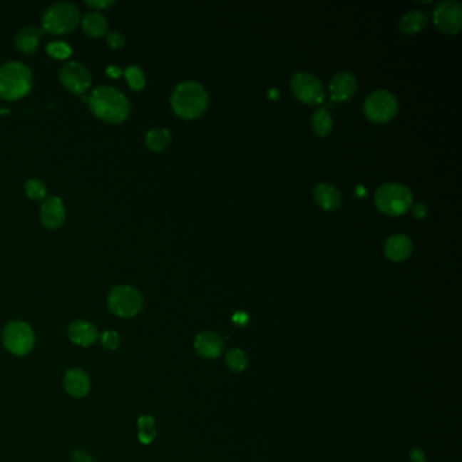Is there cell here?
<instances>
[{"instance_id":"obj_1","label":"cell","mask_w":462,"mask_h":462,"mask_svg":"<svg viewBox=\"0 0 462 462\" xmlns=\"http://www.w3.org/2000/svg\"><path fill=\"white\" fill-rule=\"evenodd\" d=\"M88 106L96 117L105 123H121L130 113V103L120 90L99 86L88 96Z\"/></svg>"},{"instance_id":"obj_2","label":"cell","mask_w":462,"mask_h":462,"mask_svg":"<svg viewBox=\"0 0 462 462\" xmlns=\"http://www.w3.org/2000/svg\"><path fill=\"white\" fill-rule=\"evenodd\" d=\"M207 103L209 98L202 84L192 81L178 84L171 96V108L183 120H194L202 115Z\"/></svg>"},{"instance_id":"obj_3","label":"cell","mask_w":462,"mask_h":462,"mask_svg":"<svg viewBox=\"0 0 462 462\" xmlns=\"http://www.w3.org/2000/svg\"><path fill=\"white\" fill-rule=\"evenodd\" d=\"M33 86V73L21 61H7L0 66V98L15 101L29 94Z\"/></svg>"},{"instance_id":"obj_4","label":"cell","mask_w":462,"mask_h":462,"mask_svg":"<svg viewBox=\"0 0 462 462\" xmlns=\"http://www.w3.org/2000/svg\"><path fill=\"white\" fill-rule=\"evenodd\" d=\"M412 192L407 186L394 182L380 186L374 195L377 209L384 215L392 217L407 213L408 209L412 206Z\"/></svg>"},{"instance_id":"obj_5","label":"cell","mask_w":462,"mask_h":462,"mask_svg":"<svg viewBox=\"0 0 462 462\" xmlns=\"http://www.w3.org/2000/svg\"><path fill=\"white\" fill-rule=\"evenodd\" d=\"M81 11L69 1H57L42 16V30L51 34H66L78 26Z\"/></svg>"},{"instance_id":"obj_6","label":"cell","mask_w":462,"mask_h":462,"mask_svg":"<svg viewBox=\"0 0 462 462\" xmlns=\"http://www.w3.org/2000/svg\"><path fill=\"white\" fill-rule=\"evenodd\" d=\"M1 342L9 353L24 356L28 355L36 344L33 327L24 320H13L3 328Z\"/></svg>"},{"instance_id":"obj_7","label":"cell","mask_w":462,"mask_h":462,"mask_svg":"<svg viewBox=\"0 0 462 462\" xmlns=\"http://www.w3.org/2000/svg\"><path fill=\"white\" fill-rule=\"evenodd\" d=\"M110 312L118 317H135L143 311L144 299L136 287L130 285H118L110 290L108 297Z\"/></svg>"},{"instance_id":"obj_8","label":"cell","mask_w":462,"mask_h":462,"mask_svg":"<svg viewBox=\"0 0 462 462\" xmlns=\"http://www.w3.org/2000/svg\"><path fill=\"white\" fill-rule=\"evenodd\" d=\"M399 103L396 96L386 90L373 91L367 96L364 105V111L370 121L376 123H386L392 121L397 114Z\"/></svg>"},{"instance_id":"obj_9","label":"cell","mask_w":462,"mask_h":462,"mask_svg":"<svg viewBox=\"0 0 462 462\" xmlns=\"http://www.w3.org/2000/svg\"><path fill=\"white\" fill-rule=\"evenodd\" d=\"M294 96L307 105H319L326 98L323 83L309 72H296L290 79Z\"/></svg>"},{"instance_id":"obj_10","label":"cell","mask_w":462,"mask_h":462,"mask_svg":"<svg viewBox=\"0 0 462 462\" xmlns=\"http://www.w3.org/2000/svg\"><path fill=\"white\" fill-rule=\"evenodd\" d=\"M435 26L446 34H458L462 28V6L457 0H445L435 7Z\"/></svg>"},{"instance_id":"obj_11","label":"cell","mask_w":462,"mask_h":462,"mask_svg":"<svg viewBox=\"0 0 462 462\" xmlns=\"http://www.w3.org/2000/svg\"><path fill=\"white\" fill-rule=\"evenodd\" d=\"M60 81L72 94L82 96L91 87L93 76L82 63L69 61L60 69Z\"/></svg>"},{"instance_id":"obj_12","label":"cell","mask_w":462,"mask_h":462,"mask_svg":"<svg viewBox=\"0 0 462 462\" xmlns=\"http://www.w3.org/2000/svg\"><path fill=\"white\" fill-rule=\"evenodd\" d=\"M224 339L213 331H201L194 338V349L205 359H217L224 353Z\"/></svg>"},{"instance_id":"obj_13","label":"cell","mask_w":462,"mask_h":462,"mask_svg":"<svg viewBox=\"0 0 462 462\" xmlns=\"http://www.w3.org/2000/svg\"><path fill=\"white\" fill-rule=\"evenodd\" d=\"M42 225L48 230H57L66 221V206L60 197L45 198L40 210Z\"/></svg>"},{"instance_id":"obj_14","label":"cell","mask_w":462,"mask_h":462,"mask_svg":"<svg viewBox=\"0 0 462 462\" xmlns=\"http://www.w3.org/2000/svg\"><path fill=\"white\" fill-rule=\"evenodd\" d=\"M356 88H358V82H356L355 76L351 72H347V71L337 73L329 83L331 98H332V101H335L338 103L350 101L354 94L356 93Z\"/></svg>"},{"instance_id":"obj_15","label":"cell","mask_w":462,"mask_h":462,"mask_svg":"<svg viewBox=\"0 0 462 462\" xmlns=\"http://www.w3.org/2000/svg\"><path fill=\"white\" fill-rule=\"evenodd\" d=\"M68 338L79 347H90L99 339V331L91 322L79 319L69 324Z\"/></svg>"},{"instance_id":"obj_16","label":"cell","mask_w":462,"mask_h":462,"mask_svg":"<svg viewBox=\"0 0 462 462\" xmlns=\"http://www.w3.org/2000/svg\"><path fill=\"white\" fill-rule=\"evenodd\" d=\"M64 389L69 396L75 399H82L87 396L91 389V379L88 373L81 367L69 369L64 376Z\"/></svg>"},{"instance_id":"obj_17","label":"cell","mask_w":462,"mask_h":462,"mask_svg":"<svg viewBox=\"0 0 462 462\" xmlns=\"http://www.w3.org/2000/svg\"><path fill=\"white\" fill-rule=\"evenodd\" d=\"M414 250L412 240L404 233L391 236L384 245V254L391 262H403L411 257Z\"/></svg>"},{"instance_id":"obj_18","label":"cell","mask_w":462,"mask_h":462,"mask_svg":"<svg viewBox=\"0 0 462 462\" xmlns=\"http://www.w3.org/2000/svg\"><path fill=\"white\" fill-rule=\"evenodd\" d=\"M314 200L317 205L324 209L327 212H334L337 209H339L340 205H342V194L340 191L329 185V183H319L314 189Z\"/></svg>"},{"instance_id":"obj_19","label":"cell","mask_w":462,"mask_h":462,"mask_svg":"<svg viewBox=\"0 0 462 462\" xmlns=\"http://www.w3.org/2000/svg\"><path fill=\"white\" fill-rule=\"evenodd\" d=\"M43 30L37 28L22 29L15 37V46L24 53H33L38 49Z\"/></svg>"},{"instance_id":"obj_20","label":"cell","mask_w":462,"mask_h":462,"mask_svg":"<svg viewBox=\"0 0 462 462\" xmlns=\"http://www.w3.org/2000/svg\"><path fill=\"white\" fill-rule=\"evenodd\" d=\"M428 15L419 10H411L403 15L399 21V28L404 34H418L427 26Z\"/></svg>"},{"instance_id":"obj_21","label":"cell","mask_w":462,"mask_h":462,"mask_svg":"<svg viewBox=\"0 0 462 462\" xmlns=\"http://www.w3.org/2000/svg\"><path fill=\"white\" fill-rule=\"evenodd\" d=\"M82 28L84 33L90 37H101L108 33L109 24L108 19L99 11H93L84 15L82 21Z\"/></svg>"},{"instance_id":"obj_22","label":"cell","mask_w":462,"mask_h":462,"mask_svg":"<svg viewBox=\"0 0 462 462\" xmlns=\"http://www.w3.org/2000/svg\"><path fill=\"white\" fill-rule=\"evenodd\" d=\"M313 132L319 137H327L332 130V117L327 109H317L313 113L311 120Z\"/></svg>"},{"instance_id":"obj_23","label":"cell","mask_w":462,"mask_h":462,"mask_svg":"<svg viewBox=\"0 0 462 462\" xmlns=\"http://www.w3.org/2000/svg\"><path fill=\"white\" fill-rule=\"evenodd\" d=\"M171 141V133L165 128H153L145 135V145L152 150H163Z\"/></svg>"},{"instance_id":"obj_24","label":"cell","mask_w":462,"mask_h":462,"mask_svg":"<svg viewBox=\"0 0 462 462\" xmlns=\"http://www.w3.org/2000/svg\"><path fill=\"white\" fill-rule=\"evenodd\" d=\"M138 427V441L143 445H150L156 438V428H155V419L150 415H143L137 421Z\"/></svg>"},{"instance_id":"obj_25","label":"cell","mask_w":462,"mask_h":462,"mask_svg":"<svg viewBox=\"0 0 462 462\" xmlns=\"http://www.w3.org/2000/svg\"><path fill=\"white\" fill-rule=\"evenodd\" d=\"M225 364L232 373H243L248 367V358L242 349H232L225 354Z\"/></svg>"},{"instance_id":"obj_26","label":"cell","mask_w":462,"mask_h":462,"mask_svg":"<svg viewBox=\"0 0 462 462\" xmlns=\"http://www.w3.org/2000/svg\"><path fill=\"white\" fill-rule=\"evenodd\" d=\"M125 78L128 81V84L129 87L133 90V91H141L144 87H145V76H144V72L141 69L138 68L137 66H130L128 68L125 69Z\"/></svg>"},{"instance_id":"obj_27","label":"cell","mask_w":462,"mask_h":462,"mask_svg":"<svg viewBox=\"0 0 462 462\" xmlns=\"http://www.w3.org/2000/svg\"><path fill=\"white\" fill-rule=\"evenodd\" d=\"M25 192L31 200H45L48 189L46 185L40 179H29L25 185Z\"/></svg>"},{"instance_id":"obj_28","label":"cell","mask_w":462,"mask_h":462,"mask_svg":"<svg viewBox=\"0 0 462 462\" xmlns=\"http://www.w3.org/2000/svg\"><path fill=\"white\" fill-rule=\"evenodd\" d=\"M46 52L57 60H66L72 55V48L66 42L52 41L46 45Z\"/></svg>"},{"instance_id":"obj_29","label":"cell","mask_w":462,"mask_h":462,"mask_svg":"<svg viewBox=\"0 0 462 462\" xmlns=\"http://www.w3.org/2000/svg\"><path fill=\"white\" fill-rule=\"evenodd\" d=\"M99 342L106 349V350H110V351H114L120 347L121 344V337L117 331L114 329H106L103 331L101 335H99Z\"/></svg>"},{"instance_id":"obj_30","label":"cell","mask_w":462,"mask_h":462,"mask_svg":"<svg viewBox=\"0 0 462 462\" xmlns=\"http://www.w3.org/2000/svg\"><path fill=\"white\" fill-rule=\"evenodd\" d=\"M108 43L114 49L123 48L125 45V37L118 31H110L108 33Z\"/></svg>"},{"instance_id":"obj_31","label":"cell","mask_w":462,"mask_h":462,"mask_svg":"<svg viewBox=\"0 0 462 462\" xmlns=\"http://www.w3.org/2000/svg\"><path fill=\"white\" fill-rule=\"evenodd\" d=\"M71 460H72V462H94L93 456L88 451H86L84 448L73 450V453L71 456Z\"/></svg>"},{"instance_id":"obj_32","label":"cell","mask_w":462,"mask_h":462,"mask_svg":"<svg viewBox=\"0 0 462 462\" xmlns=\"http://www.w3.org/2000/svg\"><path fill=\"white\" fill-rule=\"evenodd\" d=\"M232 322L237 327H247L250 323V316L248 313L236 312L232 316Z\"/></svg>"},{"instance_id":"obj_33","label":"cell","mask_w":462,"mask_h":462,"mask_svg":"<svg viewBox=\"0 0 462 462\" xmlns=\"http://www.w3.org/2000/svg\"><path fill=\"white\" fill-rule=\"evenodd\" d=\"M411 462H427V457L421 448H414L409 451Z\"/></svg>"},{"instance_id":"obj_34","label":"cell","mask_w":462,"mask_h":462,"mask_svg":"<svg viewBox=\"0 0 462 462\" xmlns=\"http://www.w3.org/2000/svg\"><path fill=\"white\" fill-rule=\"evenodd\" d=\"M86 4L93 9L102 10V9H108L111 4H114V0H87Z\"/></svg>"},{"instance_id":"obj_35","label":"cell","mask_w":462,"mask_h":462,"mask_svg":"<svg viewBox=\"0 0 462 462\" xmlns=\"http://www.w3.org/2000/svg\"><path fill=\"white\" fill-rule=\"evenodd\" d=\"M412 212H414L415 217L423 220V218H426V216H427L428 209H427V205L419 202V204H416L412 207Z\"/></svg>"},{"instance_id":"obj_36","label":"cell","mask_w":462,"mask_h":462,"mask_svg":"<svg viewBox=\"0 0 462 462\" xmlns=\"http://www.w3.org/2000/svg\"><path fill=\"white\" fill-rule=\"evenodd\" d=\"M106 72L111 78H118L121 75V68H118L117 66H110L109 68L106 69Z\"/></svg>"}]
</instances>
